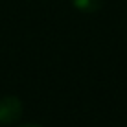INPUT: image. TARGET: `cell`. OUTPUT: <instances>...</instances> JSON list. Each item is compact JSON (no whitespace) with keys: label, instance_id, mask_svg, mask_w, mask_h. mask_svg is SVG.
<instances>
[{"label":"cell","instance_id":"6da1fadb","mask_svg":"<svg viewBox=\"0 0 127 127\" xmlns=\"http://www.w3.org/2000/svg\"><path fill=\"white\" fill-rule=\"evenodd\" d=\"M22 116V101L15 96H6L0 99V124L9 125L20 120Z\"/></svg>","mask_w":127,"mask_h":127},{"label":"cell","instance_id":"7a4b0ae2","mask_svg":"<svg viewBox=\"0 0 127 127\" xmlns=\"http://www.w3.org/2000/svg\"><path fill=\"white\" fill-rule=\"evenodd\" d=\"M74 4L81 11H96L101 6V0H74Z\"/></svg>","mask_w":127,"mask_h":127},{"label":"cell","instance_id":"3957f363","mask_svg":"<svg viewBox=\"0 0 127 127\" xmlns=\"http://www.w3.org/2000/svg\"><path fill=\"white\" fill-rule=\"evenodd\" d=\"M19 127H41V125H35V124H24V125H19Z\"/></svg>","mask_w":127,"mask_h":127}]
</instances>
